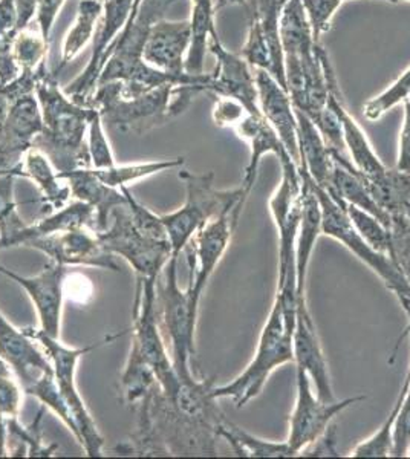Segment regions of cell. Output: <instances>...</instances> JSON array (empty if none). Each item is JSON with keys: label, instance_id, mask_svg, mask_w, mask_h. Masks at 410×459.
Segmentation results:
<instances>
[{"label": "cell", "instance_id": "1", "mask_svg": "<svg viewBox=\"0 0 410 459\" xmlns=\"http://www.w3.org/2000/svg\"><path fill=\"white\" fill-rule=\"evenodd\" d=\"M36 73L43 131L32 140V147L42 152L57 173L92 168L84 138L94 108L69 99L58 86L57 77L48 73V62H43Z\"/></svg>", "mask_w": 410, "mask_h": 459}, {"label": "cell", "instance_id": "2", "mask_svg": "<svg viewBox=\"0 0 410 459\" xmlns=\"http://www.w3.org/2000/svg\"><path fill=\"white\" fill-rule=\"evenodd\" d=\"M178 177L186 184V204L175 213L162 214L161 221L170 240L171 255L179 257L193 236L210 221L230 213L240 218L249 196L240 186L231 190L214 188V172L193 175L181 170Z\"/></svg>", "mask_w": 410, "mask_h": 459}, {"label": "cell", "instance_id": "3", "mask_svg": "<svg viewBox=\"0 0 410 459\" xmlns=\"http://www.w3.org/2000/svg\"><path fill=\"white\" fill-rule=\"evenodd\" d=\"M292 329L288 328L282 309L281 299L275 296L270 316L260 333L259 343L253 360L249 361L240 376L231 383L214 386L212 391L216 400L231 398L238 409L259 397L271 374L281 366L292 363Z\"/></svg>", "mask_w": 410, "mask_h": 459}, {"label": "cell", "instance_id": "4", "mask_svg": "<svg viewBox=\"0 0 410 459\" xmlns=\"http://www.w3.org/2000/svg\"><path fill=\"white\" fill-rule=\"evenodd\" d=\"M178 86L181 84H161L143 94L126 97L121 94V82H109L97 86L89 106L99 110L103 121L117 131L145 135L175 118L171 101Z\"/></svg>", "mask_w": 410, "mask_h": 459}, {"label": "cell", "instance_id": "5", "mask_svg": "<svg viewBox=\"0 0 410 459\" xmlns=\"http://www.w3.org/2000/svg\"><path fill=\"white\" fill-rule=\"evenodd\" d=\"M312 187L322 207L323 235L337 240L345 248H348L353 256L359 257L364 265L369 266L383 281L386 288L394 292L406 316L410 314V282L401 273L400 268L390 259V256L369 246L368 242L359 235V231L353 229L342 199L337 198L327 188L317 186L314 181H312Z\"/></svg>", "mask_w": 410, "mask_h": 459}, {"label": "cell", "instance_id": "6", "mask_svg": "<svg viewBox=\"0 0 410 459\" xmlns=\"http://www.w3.org/2000/svg\"><path fill=\"white\" fill-rule=\"evenodd\" d=\"M31 340H37L42 344L43 350L49 355L52 360V368H54V376L57 381L58 389L62 394L65 402L68 404L69 412L73 417L74 423L77 426L78 443L83 446L86 454L89 456H101L103 450L104 439L97 430L94 420L89 415L88 409L84 406L83 400L78 395L77 387H75V368L77 363L84 354H88L91 351L97 350L104 343H110L115 339H118L121 335L126 334V331L120 334L108 335L104 337L99 343H92L86 348L74 350V348H66L62 343H58L57 339H52L49 335L45 334L42 329L25 328L22 329Z\"/></svg>", "mask_w": 410, "mask_h": 459}, {"label": "cell", "instance_id": "7", "mask_svg": "<svg viewBox=\"0 0 410 459\" xmlns=\"http://www.w3.org/2000/svg\"><path fill=\"white\" fill-rule=\"evenodd\" d=\"M156 282L158 277L138 276L136 285L134 326H132V350L155 372L158 385L166 397H173L181 380L169 361L166 344L162 340L161 326L156 305Z\"/></svg>", "mask_w": 410, "mask_h": 459}, {"label": "cell", "instance_id": "8", "mask_svg": "<svg viewBox=\"0 0 410 459\" xmlns=\"http://www.w3.org/2000/svg\"><path fill=\"white\" fill-rule=\"evenodd\" d=\"M178 256H171L164 266V285L156 292L158 316H161V331L167 334L171 344V363L179 380L192 381L195 377L190 360L196 354L195 333L196 325L190 316V299L188 291H182L178 285Z\"/></svg>", "mask_w": 410, "mask_h": 459}, {"label": "cell", "instance_id": "9", "mask_svg": "<svg viewBox=\"0 0 410 459\" xmlns=\"http://www.w3.org/2000/svg\"><path fill=\"white\" fill-rule=\"evenodd\" d=\"M178 2L181 0H134L129 19L115 42L99 84L127 82L147 66L143 53L152 28L166 19L167 11Z\"/></svg>", "mask_w": 410, "mask_h": 459}, {"label": "cell", "instance_id": "10", "mask_svg": "<svg viewBox=\"0 0 410 459\" xmlns=\"http://www.w3.org/2000/svg\"><path fill=\"white\" fill-rule=\"evenodd\" d=\"M110 218L114 221L109 229L95 233L100 244L112 255L125 257L134 266L136 276L160 277L173 256L170 242L151 239L141 233L130 214L129 205L115 207Z\"/></svg>", "mask_w": 410, "mask_h": 459}, {"label": "cell", "instance_id": "11", "mask_svg": "<svg viewBox=\"0 0 410 459\" xmlns=\"http://www.w3.org/2000/svg\"><path fill=\"white\" fill-rule=\"evenodd\" d=\"M296 403L288 421L290 430H288L286 443L296 456H299L301 450L314 443L329 428V424L333 423L334 418L337 417L338 413H342L353 404L364 402L368 397L357 395L342 402H322L314 394L311 378L308 377L307 372L301 369H296Z\"/></svg>", "mask_w": 410, "mask_h": 459}, {"label": "cell", "instance_id": "12", "mask_svg": "<svg viewBox=\"0 0 410 459\" xmlns=\"http://www.w3.org/2000/svg\"><path fill=\"white\" fill-rule=\"evenodd\" d=\"M134 0H103V14L94 34V48L83 73L63 89L78 105L89 106L99 80L109 60L115 42L129 19Z\"/></svg>", "mask_w": 410, "mask_h": 459}, {"label": "cell", "instance_id": "13", "mask_svg": "<svg viewBox=\"0 0 410 459\" xmlns=\"http://www.w3.org/2000/svg\"><path fill=\"white\" fill-rule=\"evenodd\" d=\"M238 222L240 218L236 214H223L204 225L190 240L192 251L188 256L195 257L193 261L190 259L195 276H190L188 294L190 299V316L195 325L197 322V308L203 298L204 288L229 248Z\"/></svg>", "mask_w": 410, "mask_h": 459}, {"label": "cell", "instance_id": "14", "mask_svg": "<svg viewBox=\"0 0 410 459\" xmlns=\"http://www.w3.org/2000/svg\"><path fill=\"white\" fill-rule=\"evenodd\" d=\"M208 49L216 58V69L212 73L214 82V95L234 99L244 106L249 114L262 115L255 71L249 63L240 54L230 53L223 47L216 30L210 34Z\"/></svg>", "mask_w": 410, "mask_h": 459}, {"label": "cell", "instance_id": "15", "mask_svg": "<svg viewBox=\"0 0 410 459\" xmlns=\"http://www.w3.org/2000/svg\"><path fill=\"white\" fill-rule=\"evenodd\" d=\"M26 247L42 251L60 265L99 266L110 272H120L114 255L100 244L97 235H89L83 229L28 240Z\"/></svg>", "mask_w": 410, "mask_h": 459}, {"label": "cell", "instance_id": "16", "mask_svg": "<svg viewBox=\"0 0 410 459\" xmlns=\"http://www.w3.org/2000/svg\"><path fill=\"white\" fill-rule=\"evenodd\" d=\"M292 354L296 369L307 372L308 377L311 378L317 397L322 402H336L327 357L308 308V300L297 302L296 325L292 333Z\"/></svg>", "mask_w": 410, "mask_h": 459}, {"label": "cell", "instance_id": "17", "mask_svg": "<svg viewBox=\"0 0 410 459\" xmlns=\"http://www.w3.org/2000/svg\"><path fill=\"white\" fill-rule=\"evenodd\" d=\"M0 274L10 277L21 287L25 288L28 296L36 305L43 333L52 339H58L62 317L63 282L65 276L68 274V266L49 261L39 276L22 277L0 265Z\"/></svg>", "mask_w": 410, "mask_h": 459}, {"label": "cell", "instance_id": "18", "mask_svg": "<svg viewBox=\"0 0 410 459\" xmlns=\"http://www.w3.org/2000/svg\"><path fill=\"white\" fill-rule=\"evenodd\" d=\"M255 79L259 94L260 112L299 166L301 152L297 143V117L288 91L264 69H255Z\"/></svg>", "mask_w": 410, "mask_h": 459}, {"label": "cell", "instance_id": "19", "mask_svg": "<svg viewBox=\"0 0 410 459\" xmlns=\"http://www.w3.org/2000/svg\"><path fill=\"white\" fill-rule=\"evenodd\" d=\"M192 42L188 21H162L152 28L143 58L147 65L171 75H186V54Z\"/></svg>", "mask_w": 410, "mask_h": 459}, {"label": "cell", "instance_id": "20", "mask_svg": "<svg viewBox=\"0 0 410 459\" xmlns=\"http://www.w3.org/2000/svg\"><path fill=\"white\" fill-rule=\"evenodd\" d=\"M303 183V210L296 240L297 302L307 300L308 268L311 264L312 251L322 233V207L318 203L312 179L303 169L299 168Z\"/></svg>", "mask_w": 410, "mask_h": 459}, {"label": "cell", "instance_id": "21", "mask_svg": "<svg viewBox=\"0 0 410 459\" xmlns=\"http://www.w3.org/2000/svg\"><path fill=\"white\" fill-rule=\"evenodd\" d=\"M0 357L14 368L23 387L30 386L43 374H54V368L31 339L0 314Z\"/></svg>", "mask_w": 410, "mask_h": 459}, {"label": "cell", "instance_id": "22", "mask_svg": "<svg viewBox=\"0 0 410 459\" xmlns=\"http://www.w3.org/2000/svg\"><path fill=\"white\" fill-rule=\"evenodd\" d=\"M233 131L240 140L249 144V161L245 168L244 179L240 184L245 195L249 196L257 179V170L262 158L266 157V153H275L281 161L290 153L282 144L281 138L277 136L270 123L264 118V115H245L244 120L234 126Z\"/></svg>", "mask_w": 410, "mask_h": 459}, {"label": "cell", "instance_id": "23", "mask_svg": "<svg viewBox=\"0 0 410 459\" xmlns=\"http://www.w3.org/2000/svg\"><path fill=\"white\" fill-rule=\"evenodd\" d=\"M57 178L66 179L71 188V198L89 204L95 209V231L101 233L108 229V220L115 207L127 205L123 192L109 187L95 177L92 168L77 169L73 172L57 173Z\"/></svg>", "mask_w": 410, "mask_h": 459}, {"label": "cell", "instance_id": "24", "mask_svg": "<svg viewBox=\"0 0 410 459\" xmlns=\"http://www.w3.org/2000/svg\"><path fill=\"white\" fill-rule=\"evenodd\" d=\"M327 105L336 110V114L342 121L343 140H345L349 160L353 162L355 170L364 178L377 177L379 173L385 172L388 166H385L379 160L363 129L346 109L345 100L340 92V86H336L329 91Z\"/></svg>", "mask_w": 410, "mask_h": 459}, {"label": "cell", "instance_id": "25", "mask_svg": "<svg viewBox=\"0 0 410 459\" xmlns=\"http://www.w3.org/2000/svg\"><path fill=\"white\" fill-rule=\"evenodd\" d=\"M294 110L297 117V143L301 152L299 168L303 169L317 186L327 188L334 169L333 152L327 146L311 118L301 110Z\"/></svg>", "mask_w": 410, "mask_h": 459}, {"label": "cell", "instance_id": "26", "mask_svg": "<svg viewBox=\"0 0 410 459\" xmlns=\"http://www.w3.org/2000/svg\"><path fill=\"white\" fill-rule=\"evenodd\" d=\"M282 49L285 56H296L303 62L317 60V45L301 0H285L279 19Z\"/></svg>", "mask_w": 410, "mask_h": 459}, {"label": "cell", "instance_id": "27", "mask_svg": "<svg viewBox=\"0 0 410 459\" xmlns=\"http://www.w3.org/2000/svg\"><path fill=\"white\" fill-rule=\"evenodd\" d=\"M83 227H89L91 231H95V209L89 204L75 201L71 205H65L57 213L43 218L36 224L26 225L25 229L11 240L10 247L25 246L28 240L36 239V238L83 229Z\"/></svg>", "mask_w": 410, "mask_h": 459}, {"label": "cell", "instance_id": "28", "mask_svg": "<svg viewBox=\"0 0 410 459\" xmlns=\"http://www.w3.org/2000/svg\"><path fill=\"white\" fill-rule=\"evenodd\" d=\"M363 179L379 209L385 210L389 216L410 218L409 173L388 168L377 177H363Z\"/></svg>", "mask_w": 410, "mask_h": 459}, {"label": "cell", "instance_id": "29", "mask_svg": "<svg viewBox=\"0 0 410 459\" xmlns=\"http://www.w3.org/2000/svg\"><path fill=\"white\" fill-rule=\"evenodd\" d=\"M103 14V0H78L77 17L74 22L73 28L63 40L62 60L58 65L54 75L57 77L58 73L68 66L77 57L80 51L88 45L91 39H94L97 31V23Z\"/></svg>", "mask_w": 410, "mask_h": 459}, {"label": "cell", "instance_id": "30", "mask_svg": "<svg viewBox=\"0 0 410 459\" xmlns=\"http://www.w3.org/2000/svg\"><path fill=\"white\" fill-rule=\"evenodd\" d=\"M216 0H192V16L188 19L192 27V42L186 57V73L204 74V60L208 49V39L214 30Z\"/></svg>", "mask_w": 410, "mask_h": 459}, {"label": "cell", "instance_id": "31", "mask_svg": "<svg viewBox=\"0 0 410 459\" xmlns=\"http://www.w3.org/2000/svg\"><path fill=\"white\" fill-rule=\"evenodd\" d=\"M52 169L54 168L51 162L42 152L37 151L34 147L26 151L25 160H23L25 177L31 178L42 190L43 199L47 201L48 207L63 209L71 198V188L58 186L60 179Z\"/></svg>", "mask_w": 410, "mask_h": 459}, {"label": "cell", "instance_id": "32", "mask_svg": "<svg viewBox=\"0 0 410 459\" xmlns=\"http://www.w3.org/2000/svg\"><path fill=\"white\" fill-rule=\"evenodd\" d=\"M221 438H225L231 444L234 452L240 456H249V458H291L296 454L291 450L285 441H271L262 439L247 432L244 429L236 426L227 420L221 429Z\"/></svg>", "mask_w": 410, "mask_h": 459}, {"label": "cell", "instance_id": "33", "mask_svg": "<svg viewBox=\"0 0 410 459\" xmlns=\"http://www.w3.org/2000/svg\"><path fill=\"white\" fill-rule=\"evenodd\" d=\"M5 127L17 140L32 147V140L43 131V115L36 92L14 100L5 120Z\"/></svg>", "mask_w": 410, "mask_h": 459}, {"label": "cell", "instance_id": "34", "mask_svg": "<svg viewBox=\"0 0 410 459\" xmlns=\"http://www.w3.org/2000/svg\"><path fill=\"white\" fill-rule=\"evenodd\" d=\"M410 386V369L407 371L403 386H401L400 394L394 403V407L390 411L389 415L385 420V423L379 426V430L364 439L362 443L357 444L349 456L351 458H389L392 455V433H394L395 421L398 417L403 402H405L406 392Z\"/></svg>", "mask_w": 410, "mask_h": 459}, {"label": "cell", "instance_id": "35", "mask_svg": "<svg viewBox=\"0 0 410 459\" xmlns=\"http://www.w3.org/2000/svg\"><path fill=\"white\" fill-rule=\"evenodd\" d=\"M184 158L175 160H162V161L145 162V164H130V166H112L106 169H92L95 177L99 178L101 183L109 187H123L132 181H138L141 178L151 177L155 173L170 170V169L182 168Z\"/></svg>", "mask_w": 410, "mask_h": 459}, {"label": "cell", "instance_id": "36", "mask_svg": "<svg viewBox=\"0 0 410 459\" xmlns=\"http://www.w3.org/2000/svg\"><path fill=\"white\" fill-rule=\"evenodd\" d=\"M121 385L126 402L129 404L141 402L149 392L160 386L153 369L134 350L130 351L129 361L125 374L121 377Z\"/></svg>", "mask_w": 410, "mask_h": 459}, {"label": "cell", "instance_id": "37", "mask_svg": "<svg viewBox=\"0 0 410 459\" xmlns=\"http://www.w3.org/2000/svg\"><path fill=\"white\" fill-rule=\"evenodd\" d=\"M14 58L22 71H36L43 62H48L49 43L43 39L40 28L31 25L19 30L13 43Z\"/></svg>", "mask_w": 410, "mask_h": 459}, {"label": "cell", "instance_id": "38", "mask_svg": "<svg viewBox=\"0 0 410 459\" xmlns=\"http://www.w3.org/2000/svg\"><path fill=\"white\" fill-rule=\"evenodd\" d=\"M240 56L244 57L245 62L249 63L253 71L255 69L268 71L277 80V83L281 84L270 45L266 42V34H264L262 25L256 14H251V19H249V36H247Z\"/></svg>", "mask_w": 410, "mask_h": 459}, {"label": "cell", "instance_id": "39", "mask_svg": "<svg viewBox=\"0 0 410 459\" xmlns=\"http://www.w3.org/2000/svg\"><path fill=\"white\" fill-rule=\"evenodd\" d=\"M346 214H348L351 224L353 229L359 231V235L363 238L369 246L379 253H385L389 256L390 251V230L386 227L379 218L374 214L368 213L364 210L355 207L353 204L343 203Z\"/></svg>", "mask_w": 410, "mask_h": 459}, {"label": "cell", "instance_id": "40", "mask_svg": "<svg viewBox=\"0 0 410 459\" xmlns=\"http://www.w3.org/2000/svg\"><path fill=\"white\" fill-rule=\"evenodd\" d=\"M14 178V175H0V250L10 248L11 240L26 227L13 199Z\"/></svg>", "mask_w": 410, "mask_h": 459}, {"label": "cell", "instance_id": "41", "mask_svg": "<svg viewBox=\"0 0 410 459\" xmlns=\"http://www.w3.org/2000/svg\"><path fill=\"white\" fill-rule=\"evenodd\" d=\"M410 100V66L401 74L389 88L385 89L381 94L366 101L363 106V115L371 123L381 120L389 110L405 101Z\"/></svg>", "mask_w": 410, "mask_h": 459}, {"label": "cell", "instance_id": "42", "mask_svg": "<svg viewBox=\"0 0 410 459\" xmlns=\"http://www.w3.org/2000/svg\"><path fill=\"white\" fill-rule=\"evenodd\" d=\"M23 391L28 395H34V397L39 398L45 406L51 407L52 411L57 413L58 417L62 418L63 423L68 426L69 430L78 439L77 426H75L73 417H71L68 404H66L65 398L60 394V389H58L57 381H56L54 374H43L32 385L23 387Z\"/></svg>", "mask_w": 410, "mask_h": 459}, {"label": "cell", "instance_id": "43", "mask_svg": "<svg viewBox=\"0 0 410 459\" xmlns=\"http://www.w3.org/2000/svg\"><path fill=\"white\" fill-rule=\"evenodd\" d=\"M389 256L410 282V218L390 216Z\"/></svg>", "mask_w": 410, "mask_h": 459}, {"label": "cell", "instance_id": "44", "mask_svg": "<svg viewBox=\"0 0 410 459\" xmlns=\"http://www.w3.org/2000/svg\"><path fill=\"white\" fill-rule=\"evenodd\" d=\"M88 147L92 169H106L115 166V158L103 129V118L99 110L92 112L89 120Z\"/></svg>", "mask_w": 410, "mask_h": 459}, {"label": "cell", "instance_id": "45", "mask_svg": "<svg viewBox=\"0 0 410 459\" xmlns=\"http://www.w3.org/2000/svg\"><path fill=\"white\" fill-rule=\"evenodd\" d=\"M345 2L346 0H301L317 43H320V37L331 30L334 16Z\"/></svg>", "mask_w": 410, "mask_h": 459}, {"label": "cell", "instance_id": "46", "mask_svg": "<svg viewBox=\"0 0 410 459\" xmlns=\"http://www.w3.org/2000/svg\"><path fill=\"white\" fill-rule=\"evenodd\" d=\"M311 120L316 125L318 132H320V135L323 136L327 146L331 149V152L348 155L346 146H345V140H343L342 121H340L338 115L336 114V110L331 106L327 105L322 112H318Z\"/></svg>", "mask_w": 410, "mask_h": 459}, {"label": "cell", "instance_id": "47", "mask_svg": "<svg viewBox=\"0 0 410 459\" xmlns=\"http://www.w3.org/2000/svg\"><path fill=\"white\" fill-rule=\"evenodd\" d=\"M410 452V386L406 392L405 402L401 406L394 433H392V455L394 458H405Z\"/></svg>", "mask_w": 410, "mask_h": 459}, {"label": "cell", "instance_id": "48", "mask_svg": "<svg viewBox=\"0 0 410 459\" xmlns=\"http://www.w3.org/2000/svg\"><path fill=\"white\" fill-rule=\"evenodd\" d=\"M249 114L240 101L229 97H216L214 103V125L219 127H231L244 120L245 115Z\"/></svg>", "mask_w": 410, "mask_h": 459}, {"label": "cell", "instance_id": "49", "mask_svg": "<svg viewBox=\"0 0 410 459\" xmlns=\"http://www.w3.org/2000/svg\"><path fill=\"white\" fill-rule=\"evenodd\" d=\"M337 426L329 424V428L308 447L301 450L299 456H311V458H327V456H340L337 450Z\"/></svg>", "mask_w": 410, "mask_h": 459}, {"label": "cell", "instance_id": "50", "mask_svg": "<svg viewBox=\"0 0 410 459\" xmlns=\"http://www.w3.org/2000/svg\"><path fill=\"white\" fill-rule=\"evenodd\" d=\"M66 0H39L36 13V25L40 28L42 36L48 43L51 42V31L56 23L63 4Z\"/></svg>", "mask_w": 410, "mask_h": 459}, {"label": "cell", "instance_id": "51", "mask_svg": "<svg viewBox=\"0 0 410 459\" xmlns=\"http://www.w3.org/2000/svg\"><path fill=\"white\" fill-rule=\"evenodd\" d=\"M21 406V391L11 376H0V415L17 417Z\"/></svg>", "mask_w": 410, "mask_h": 459}, {"label": "cell", "instance_id": "52", "mask_svg": "<svg viewBox=\"0 0 410 459\" xmlns=\"http://www.w3.org/2000/svg\"><path fill=\"white\" fill-rule=\"evenodd\" d=\"M403 108H405V118H403V127H401L400 140H398V155H397L395 169L410 175V100L403 103Z\"/></svg>", "mask_w": 410, "mask_h": 459}, {"label": "cell", "instance_id": "53", "mask_svg": "<svg viewBox=\"0 0 410 459\" xmlns=\"http://www.w3.org/2000/svg\"><path fill=\"white\" fill-rule=\"evenodd\" d=\"M17 30V11L14 0H0V42L8 32Z\"/></svg>", "mask_w": 410, "mask_h": 459}, {"label": "cell", "instance_id": "54", "mask_svg": "<svg viewBox=\"0 0 410 459\" xmlns=\"http://www.w3.org/2000/svg\"><path fill=\"white\" fill-rule=\"evenodd\" d=\"M17 11V30L31 25L32 19L36 17L39 0H14Z\"/></svg>", "mask_w": 410, "mask_h": 459}, {"label": "cell", "instance_id": "55", "mask_svg": "<svg viewBox=\"0 0 410 459\" xmlns=\"http://www.w3.org/2000/svg\"><path fill=\"white\" fill-rule=\"evenodd\" d=\"M407 322L409 324H407V328H406V334H410V314H407Z\"/></svg>", "mask_w": 410, "mask_h": 459}]
</instances>
